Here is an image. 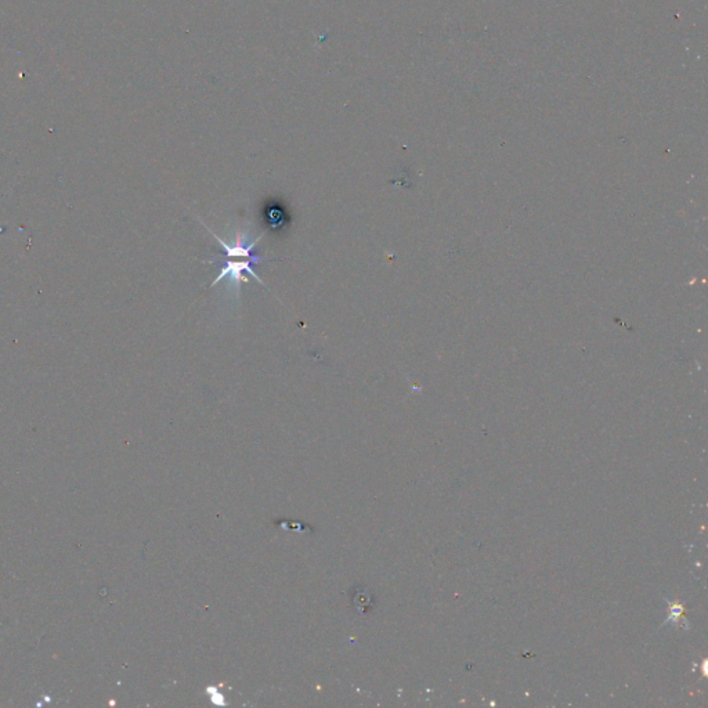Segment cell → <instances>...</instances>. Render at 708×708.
Masks as SVG:
<instances>
[{"mask_svg": "<svg viewBox=\"0 0 708 708\" xmlns=\"http://www.w3.org/2000/svg\"><path fill=\"white\" fill-rule=\"evenodd\" d=\"M207 230L212 234L214 241L222 248L220 254H217V256L223 258L220 273L213 280V283H211V288L214 286V285H217L222 280L227 278L230 283L234 285L236 292H238L239 291V283H249V277L255 278L256 283H260L261 286L266 288L263 280L260 278L258 273H256V270H255L256 266H259L263 261L281 260L263 258V256H259V255L255 254V251H256L255 248L258 246L260 241L267 234L266 231L261 233V236H258L254 241H249L246 234H244L241 231H236L234 244H227L224 239H222L220 236H216L213 231H211L209 227H207Z\"/></svg>", "mask_w": 708, "mask_h": 708, "instance_id": "6da1fadb", "label": "cell"}, {"mask_svg": "<svg viewBox=\"0 0 708 708\" xmlns=\"http://www.w3.org/2000/svg\"><path fill=\"white\" fill-rule=\"evenodd\" d=\"M261 217L266 227L273 233L283 231V229L291 224V214L286 207L277 198H270L263 204Z\"/></svg>", "mask_w": 708, "mask_h": 708, "instance_id": "7a4b0ae2", "label": "cell"}]
</instances>
